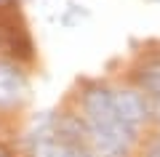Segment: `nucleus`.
<instances>
[{
  "instance_id": "1",
  "label": "nucleus",
  "mask_w": 160,
  "mask_h": 157,
  "mask_svg": "<svg viewBox=\"0 0 160 157\" xmlns=\"http://www.w3.org/2000/svg\"><path fill=\"white\" fill-rule=\"evenodd\" d=\"M80 120L93 157H126L136 141V130L120 117L112 88L107 85L86 88L80 101Z\"/></svg>"
},
{
  "instance_id": "2",
  "label": "nucleus",
  "mask_w": 160,
  "mask_h": 157,
  "mask_svg": "<svg viewBox=\"0 0 160 157\" xmlns=\"http://www.w3.org/2000/svg\"><path fill=\"white\" fill-rule=\"evenodd\" d=\"M112 96H115V107H118L120 117L126 120L133 130H139L144 123L149 120V112H152V104L149 99L144 96L142 88H112Z\"/></svg>"
},
{
  "instance_id": "3",
  "label": "nucleus",
  "mask_w": 160,
  "mask_h": 157,
  "mask_svg": "<svg viewBox=\"0 0 160 157\" xmlns=\"http://www.w3.org/2000/svg\"><path fill=\"white\" fill-rule=\"evenodd\" d=\"M27 91H29L27 75L16 64L0 61V109L19 107L24 101V96H27Z\"/></svg>"
},
{
  "instance_id": "4",
  "label": "nucleus",
  "mask_w": 160,
  "mask_h": 157,
  "mask_svg": "<svg viewBox=\"0 0 160 157\" xmlns=\"http://www.w3.org/2000/svg\"><path fill=\"white\" fill-rule=\"evenodd\" d=\"M32 157H93V155H91V149H83L80 144H72V141H64V139L53 136L51 141L35 146Z\"/></svg>"
},
{
  "instance_id": "5",
  "label": "nucleus",
  "mask_w": 160,
  "mask_h": 157,
  "mask_svg": "<svg viewBox=\"0 0 160 157\" xmlns=\"http://www.w3.org/2000/svg\"><path fill=\"white\" fill-rule=\"evenodd\" d=\"M139 88L149 99V104L160 107V61H152L139 72Z\"/></svg>"
},
{
  "instance_id": "6",
  "label": "nucleus",
  "mask_w": 160,
  "mask_h": 157,
  "mask_svg": "<svg viewBox=\"0 0 160 157\" xmlns=\"http://www.w3.org/2000/svg\"><path fill=\"white\" fill-rule=\"evenodd\" d=\"M0 157H6V152H3V149H0Z\"/></svg>"
},
{
  "instance_id": "7",
  "label": "nucleus",
  "mask_w": 160,
  "mask_h": 157,
  "mask_svg": "<svg viewBox=\"0 0 160 157\" xmlns=\"http://www.w3.org/2000/svg\"><path fill=\"white\" fill-rule=\"evenodd\" d=\"M3 3H8V0H0V6H3Z\"/></svg>"
},
{
  "instance_id": "8",
  "label": "nucleus",
  "mask_w": 160,
  "mask_h": 157,
  "mask_svg": "<svg viewBox=\"0 0 160 157\" xmlns=\"http://www.w3.org/2000/svg\"><path fill=\"white\" fill-rule=\"evenodd\" d=\"M149 3H160V0H149Z\"/></svg>"
},
{
  "instance_id": "9",
  "label": "nucleus",
  "mask_w": 160,
  "mask_h": 157,
  "mask_svg": "<svg viewBox=\"0 0 160 157\" xmlns=\"http://www.w3.org/2000/svg\"><path fill=\"white\" fill-rule=\"evenodd\" d=\"M158 146H160V144H158Z\"/></svg>"
}]
</instances>
